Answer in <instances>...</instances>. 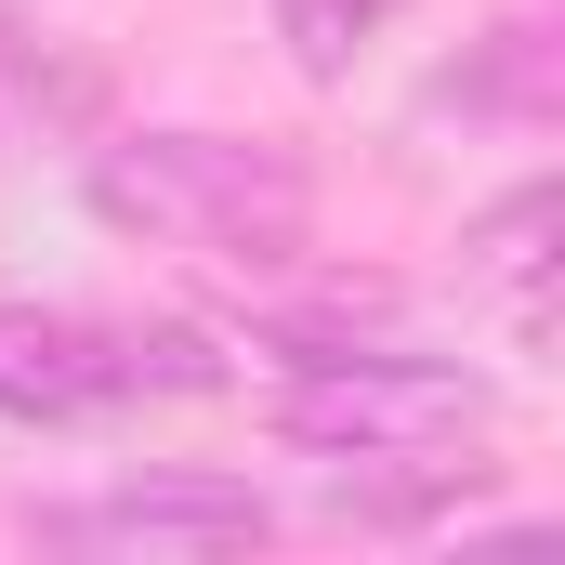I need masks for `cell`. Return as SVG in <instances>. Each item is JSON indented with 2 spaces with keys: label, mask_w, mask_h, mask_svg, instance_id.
Wrapping results in <instances>:
<instances>
[{
  "label": "cell",
  "mask_w": 565,
  "mask_h": 565,
  "mask_svg": "<svg viewBox=\"0 0 565 565\" xmlns=\"http://www.w3.org/2000/svg\"><path fill=\"white\" fill-rule=\"evenodd\" d=\"M93 211L132 224L158 250H211V264H250L277 277L316 250V184L289 171L277 145H224V132H132L93 158Z\"/></svg>",
  "instance_id": "obj_1"
},
{
  "label": "cell",
  "mask_w": 565,
  "mask_h": 565,
  "mask_svg": "<svg viewBox=\"0 0 565 565\" xmlns=\"http://www.w3.org/2000/svg\"><path fill=\"white\" fill-rule=\"evenodd\" d=\"M460 277H487V289H513V316L540 329V277H553V184H513L473 237H460Z\"/></svg>",
  "instance_id": "obj_5"
},
{
  "label": "cell",
  "mask_w": 565,
  "mask_h": 565,
  "mask_svg": "<svg viewBox=\"0 0 565 565\" xmlns=\"http://www.w3.org/2000/svg\"><path fill=\"white\" fill-rule=\"evenodd\" d=\"M119 329L53 316V302H0V422H93L119 408Z\"/></svg>",
  "instance_id": "obj_4"
},
{
  "label": "cell",
  "mask_w": 565,
  "mask_h": 565,
  "mask_svg": "<svg viewBox=\"0 0 565 565\" xmlns=\"http://www.w3.org/2000/svg\"><path fill=\"white\" fill-rule=\"evenodd\" d=\"M382 13L395 0H277V40H289L302 79H355V53L382 40Z\"/></svg>",
  "instance_id": "obj_6"
},
{
  "label": "cell",
  "mask_w": 565,
  "mask_h": 565,
  "mask_svg": "<svg viewBox=\"0 0 565 565\" xmlns=\"http://www.w3.org/2000/svg\"><path fill=\"white\" fill-rule=\"evenodd\" d=\"M302 369L277 382V434L289 447H329V460H434L487 422V382L473 369H434V355H329V342H289Z\"/></svg>",
  "instance_id": "obj_2"
},
{
  "label": "cell",
  "mask_w": 565,
  "mask_h": 565,
  "mask_svg": "<svg viewBox=\"0 0 565 565\" xmlns=\"http://www.w3.org/2000/svg\"><path fill=\"white\" fill-rule=\"evenodd\" d=\"M40 540H66V553H237V540H264V500L224 473H132V487L53 513Z\"/></svg>",
  "instance_id": "obj_3"
}]
</instances>
